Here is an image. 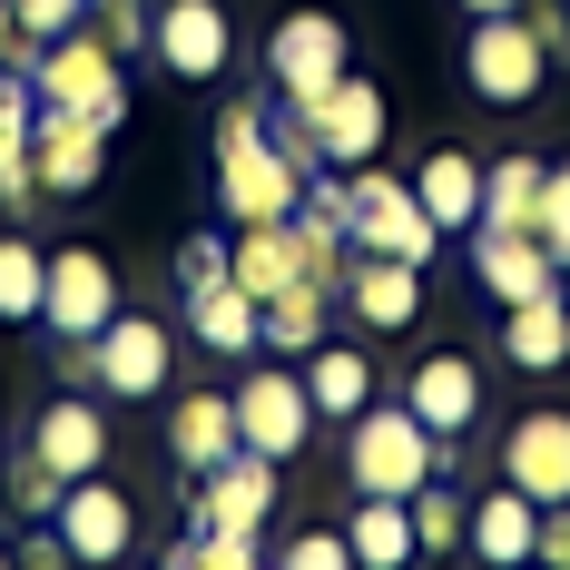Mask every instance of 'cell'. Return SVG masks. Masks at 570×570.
I'll list each match as a JSON object with an SVG mask.
<instances>
[{
	"instance_id": "obj_1",
	"label": "cell",
	"mask_w": 570,
	"mask_h": 570,
	"mask_svg": "<svg viewBox=\"0 0 570 570\" xmlns=\"http://www.w3.org/2000/svg\"><path fill=\"white\" fill-rule=\"evenodd\" d=\"M276 109H256V99H236L217 118V197H227L236 227H285L295 217V197H305V168L276 148Z\"/></svg>"
},
{
	"instance_id": "obj_2",
	"label": "cell",
	"mask_w": 570,
	"mask_h": 570,
	"mask_svg": "<svg viewBox=\"0 0 570 570\" xmlns=\"http://www.w3.org/2000/svg\"><path fill=\"white\" fill-rule=\"evenodd\" d=\"M453 462V443L413 413V403H364L354 423H344V472H354V492H384V502H413L433 472Z\"/></svg>"
},
{
	"instance_id": "obj_3",
	"label": "cell",
	"mask_w": 570,
	"mask_h": 570,
	"mask_svg": "<svg viewBox=\"0 0 570 570\" xmlns=\"http://www.w3.org/2000/svg\"><path fill=\"white\" fill-rule=\"evenodd\" d=\"M384 128H394V118H384V89L344 69L325 99H305L295 118H276V148L295 158V168H374Z\"/></svg>"
},
{
	"instance_id": "obj_4",
	"label": "cell",
	"mask_w": 570,
	"mask_h": 570,
	"mask_svg": "<svg viewBox=\"0 0 570 570\" xmlns=\"http://www.w3.org/2000/svg\"><path fill=\"white\" fill-rule=\"evenodd\" d=\"M10 69H30L40 109H79L89 128H118V118H128V69H118V50L89 30V20L59 30V40H40V50L10 59Z\"/></svg>"
},
{
	"instance_id": "obj_5",
	"label": "cell",
	"mask_w": 570,
	"mask_h": 570,
	"mask_svg": "<svg viewBox=\"0 0 570 570\" xmlns=\"http://www.w3.org/2000/svg\"><path fill=\"white\" fill-rule=\"evenodd\" d=\"M462 79H472L482 109H531V99L551 89V40L531 30V10H492V20H472V40H462Z\"/></svg>"
},
{
	"instance_id": "obj_6",
	"label": "cell",
	"mask_w": 570,
	"mask_h": 570,
	"mask_svg": "<svg viewBox=\"0 0 570 570\" xmlns=\"http://www.w3.org/2000/svg\"><path fill=\"white\" fill-rule=\"evenodd\" d=\"M69 374H79V384H99V394H118V403H148V394H168L177 344H168L158 315H128V305H118L89 344H69Z\"/></svg>"
},
{
	"instance_id": "obj_7",
	"label": "cell",
	"mask_w": 570,
	"mask_h": 570,
	"mask_svg": "<svg viewBox=\"0 0 570 570\" xmlns=\"http://www.w3.org/2000/svg\"><path fill=\"white\" fill-rule=\"evenodd\" d=\"M344 177H354V207H344V227H354V256H413V266H433L443 227L423 217L413 177H384V168H344Z\"/></svg>"
},
{
	"instance_id": "obj_8",
	"label": "cell",
	"mask_w": 570,
	"mask_h": 570,
	"mask_svg": "<svg viewBox=\"0 0 570 570\" xmlns=\"http://www.w3.org/2000/svg\"><path fill=\"white\" fill-rule=\"evenodd\" d=\"M148 59L168 69L177 89L227 79V69H236V20H227V0H158V10H148Z\"/></svg>"
},
{
	"instance_id": "obj_9",
	"label": "cell",
	"mask_w": 570,
	"mask_h": 570,
	"mask_svg": "<svg viewBox=\"0 0 570 570\" xmlns=\"http://www.w3.org/2000/svg\"><path fill=\"white\" fill-rule=\"evenodd\" d=\"M344 69H354V50H344V20H335V10H285V20H276V40H266V79H276L285 109L325 99Z\"/></svg>"
},
{
	"instance_id": "obj_10",
	"label": "cell",
	"mask_w": 570,
	"mask_h": 570,
	"mask_svg": "<svg viewBox=\"0 0 570 570\" xmlns=\"http://www.w3.org/2000/svg\"><path fill=\"white\" fill-rule=\"evenodd\" d=\"M305 433H315V394H305V374L256 364V374L236 384V443H246V453H266V462L285 472V462L305 453Z\"/></svg>"
},
{
	"instance_id": "obj_11",
	"label": "cell",
	"mask_w": 570,
	"mask_h": 570,
	"mask_svg": "<svg viewBox=\"0 0 570 570\" xmlns=\"http://www.w3.org/2000/svg\"><path fill=\"white\" fill-rule=\"evenodd\" d=\"M109 315H118L109 256H99V246H59V256H50V295H40V325H50L59 344H89Z\"/></svg>"
},
{
	"instance_id": "obj_12",
	"label": "cell",
	"mask_w": 570,
	"mask_h": 570,
	"mask_svg": "<svg viewBox=\"0 0 570 570\" xmlns=\"http://www.w3.org/2000/svg\"><path fill=\"white\" fill-rule=\"evenodd\" d=\"M30 462H40L50 482H89V472H109V413H99L89 394L40 403V423H30Z\"/></svg>"
},
{
	"instance_id": "obj_13",
	"label": "cell",
	"mask_w": 570,
	"mask_h": 570,
	"mask_svg": "<svg viewBox=\"0 0 570 570\" xmlns=\"http://www.w3.org/2000/svg\"><path fill=\"white\" fill-rule=\"evenodd\" d=\"M109 168V128H89L79 109H40L30 128V177H40V197H89Z\"/></svg>"
},
{
	"instance_id": "obj_14",
	"label": "cell",
	"mask_w": 570,
	"mask_h": 570,
	"mask_svg": "<svg viewBox=\"0 0 570 570\" xmlns=\"http://www.w3.org/2000/svg\"><path fill=\"white\" fill-rule=\"evenodd\" d=\"M266 521H276V462L266 453H227L217 472H197V531L266 541Z\"/></svg>"
},
{
	"instance_id": "obj_15",
	"label": "cell",
	"mask_w": 570,
	"mask_h": 570,
	"mask_svg": "<svg viewBox=\"0 0 570 570\" xmlns=\"http://www.w3.org/2000/svg\"><path fill=\"white\" fill-rule=\"evenodd\" d=\"M59 541H69V561L79 570H109V561H128V492H118L109 472H89V482H69V492H59Z\"/></svg>"
},
{
	"instance_id": "obj_16",
	"label": "cell",
	"mask_w": 570,
	"mask_h": 570,
	"mask_svg": "<svg viewBox=\"0 0 570 570\" xmlns=\"http://www.w3.org/2000/svg\"><path fill=\"white\" fill-rule=\"evenodd\" d=\"M502 482L531 492L541 512L570 502V413H551V403H541V413H521L512 433H502Z\"/></svg>"
},
{
	"instance_id": "obj_17",
	"label": "cell",
	"mask_w": 570,
	"mask_h": 570,
	"mask_svg": "<svg viewBox=\"0 0 570 570\" xmlns=\"http://www.w3.org/2000/svg\"><path fill=\"white\" fill-rule=\"evenodd\" d=\"M403 403H413V413L453 443V433H472V423H482V364L443 344V354H423V364L403 374Z\"/></svg>"
},
{
	"instance_id": "obj_18",
	"label": "cell",
	"mask_w": 570,
	"mask_h": 570,
	"mask_svg": "<svg viewBox=\"0 0 570 570\" xmlns=\"http://www.w3.org/2000/svg\"><path fill=\"white\" fill-rule=\"evenodd\" d=\"M344 305H354L364 335H403V325L423 315V266H413V256H354Z\"/></svg>"
},
{
	"instance_id": "obj_19",
	"label": "cell",
	"mask_w": 570,
	"mask_h": 570,
	"mask_svg": "<svg viewBox=\"0 0 570 570\" xmlns=\"http://www.w3.org/2000/svg\"><path fill=\"white\" fill-rule=\"evenodd\" d=\"M462 551H472L482 570L541 561V502H531V492H512V482H502V492H482V502H472V531H462Z\"/></svg>"
},
{
	"instance_id": "obj_20",
	"label": "cell",
	"mask_w": 570,
	"mask_h": 570,
	"mask_svg": "<svg viewBox=\"0 0 570 570\" xmlns=\"http://www.w3.org/2000/svg\"><path fill=\"white\" fill-rule=\"evenodd\" d=\"M502 364H512V374H561L570 364V295L561 285L502 305Z\"/></svg>"
},
{
	"instance_id": "obj_21",
	"label": "cell",
	"mask_w": 570,
	"mask_h": 570,
	"mask_svg": "<svg viewBox=\"0 0 570 570\" xmlns=\"http://www.w3.org/2000/svg\"><path fill=\"white\" fill-rule=\"evenodd\" d=\"M227 453H246V443H236V394H207V384L177 394L168 403V462L197 482V472H217Z\"/></svg>"
},
{
	"instance_id": "obj_22",
	"label": "cell",
	"mask_w": 570,
	"mask_h": 570,
	"mask_svg": "<svg viewBox=\"0 0 570 570\" xmlns=\"http://www.w3.org/2000/svg\"><path fill=\"white\" fill-rule=\"evenodd\" d=\"M472 276H482V295H492V305H521V295L561 285V266H551V246H541L531 227H521V236L472 227Z\"/></svg>"
},
{
	"instance_id": "obj_23",
	"label": "cell",
	"mask_w": 570,
	"mask_h": 570,
	"mask_svg": "<svg viewBox=\"0 0 570 570\" xmlns=\"http://www.w3.org/2000/svg\"><path fill=\"white\" fill-rule=\"evenodd\" d=\"M30 128H40V89H30V69H10V59H0V207H40Z\"/></svg>"
},
{
	"instance_id": "obj_24",
	"label": "cell",
	"mask_w": 570,
	"mask_h": 570,
	"mask_svg": "<svg viewBox=\"0 0 570 570\" xmlns=\"http://www.w3.org/2000/svg\"><path fill=\"white\" fill-rule=\"evenodd\" d=\"M413 197H423V217L443 236H472L482 227V158H472V148H433V158L413 168Z\"/></svg>"
},
{
	"instance_id": "obj_25",
	"label": "cell",
	"mask_w": 570,
	"mask_h": 570,
	"mask_svg": "<svg viewBox=\"0 0 570 570\" xmlns=\"http://www.w3.org/2000/svg\"><path fill=\"white\" fill-rule=\"evenodd\" d=\"M305 394H315V423H354V413L374 403L364 344H315V354H305Z\"/></svg>"
},
{
	"instance_id": "obj_26",
	"label": "cell",
	"mask_w": 570,
	"mask_h": 570,
	"mask_svg": "<svg viewBox=\"0 0 570 570\" xmlns=\"http://www.w3.org/2000/svg\"><path fill=\"white\" fill-rule=\"evenodd\" d=\"M187 335L207 344V354H256V335H266V305L227 276V285H207V295H187Z\"/></svg>"
},
{
	"instance_id": "obj_27",
	"label": "cell",
	"mask_w": 570,
	"mask_h": 570,
	"mask_svg": "<svg viewBox=\"0 0 570 570\" xmlns=\"http://www.w3.org/2000/svg\"><path fill=\"white\" fill-rule=\"evenodd\" d=\"M344 541H354V570H413V561H423L413 502H384V492H364V512L344 521Z\"/></svg>"
},
{
	"instance_id": "obj_28",
	"label": "cell",
	"mask_w": 570,
	"mask_h": 570,
	"mask_svg": "<svg viewBox=\"0 0 570 570\" xmlns=\"http://www.w3.org/2000/svg\"><path fill=\"white\" fill-rule=\"evenodd\" d=\"M325 305H335V295H325L315 276H295L285 295H266V335H256V354H315V344H325Z\"/></svg>"
},
{
	"instance_id": "obj_29",
	"label": "cell",
	"mask_w": 570,
	"mask_h": 570,
	"mask_svg": "<svg viewBox=\"0 0 570 570\" xmlns=\"http://www.w3.org/2000/svg\"><path fill=\"white\" fill-rule=\"evenodd\" d=\"M541 177H551V158H492V168H482V227L521 236L531 207H541Z\"/></svg>"
},
{
	"instance_id": "obj_30",
	"label": "cell",
	"mask_w": 570,
	"mask_h": 570,
	"mask_svg": "<svg viewBox=\"0 0 570 570\" xmlns=\"http://www.w3.org/2000/svg\"><path fill=\"white\" fill-rule=\"evenodd\" d=\"M40 295H50V256L10 227L0 236V325H40Z\"/></svg>"
},
{
	"instance_id": "obj_31",
	"label": "cell",
	"mask_w": 570,
	"mask_h": 570,
	"mask_svg": "<svg viewBox=\"0 0 570 570\" xmlns=\"http://www.w3.org/2000/svg\"><path fill=\"white\" fill-rule=\"evenodd\" d=\"M295 276H305V266H295V236H285V227H236V285H246L256 305L285 295Z\"/></svg>"
},
{
	"instance_id": "obj_32",
	"label": "cell",
	"mask_w": 570,
	"mask_h": 570,
	"mask_svg": "<svg viewBox=\"0 0 570 570\" xmlns=\"http://www.w3.org/2000/svg\"><path fill=\"white\" fill-rule=\"evenodd\" d=\"M168 570H266V541H246V531H187L168 551Z\"/></svg>"
},
{
	"instance_id": "obj_33",
	"label": "cell",
	"mask_w": 570,
	"mask_h": 570,
	"mask_svg": "<svg viewBox=\"0 0 570 570\" xmlns=\"http://www.w3.org/2000/svg\"><path fill=\"white\" fill-rule=\"evenodd\" d=\"M462 531H472V502L443 492V482H423V492H413V541H423V551H462Z\"/></svg>"
},
{
	"instance_id": "obj_34",
	"label": "cell",
	"mask_w": 570,
	"mask_h": 570,
	"mask_svg": "<svg viewBox=\"0 0 570 570\" xmlns=\"http://www.w3.org/2000/svg\"><path fill=\"white\" fill-rule=\"evenodd\" d=\"M227 276H236V246H227V236H187V246H177V305L207 295V285H227Z\"/></svg>"
},
{
	"instance_id": "obj_35",
	"label": "cell",
	"mask_w": 570,
	"mask_h": 570,
	"mask_svg": "<svg viewBox=\"0 0 570 570\" xmlns=\"http://www.w3.org/2000/svg\"><path fill=\"white\" fill-rule=\"evenodd\" d=\"M531 236L551 246V266L570 276V158H561L551 177H541V207H531Z\"/></svg>"
},
{
	"instance_id": "obj_36",
	"label": "cell",
	"mask_w": 570,
	"mask_h": 570,
	"mask_svg": "<svg viewBox=\"0 0 570 570\" xmlns=\"http://www.w3.org/2000/svg\"><path fill=\"white\" fill-rule=\"evenodd\" d=\"M266 570H354V541H344V531H295Z\"/></svg>"
},
{
	"instance_id": "obj_37",
	"label": "cell",
	"mask_w": 570,
	"mask_h": 570,
	"mask_svg": "<svg viewBox=\"0 0 570 570\" xmlns=\"http://www.w3.org/2000/svg\"><path fill=\"white\" fill-rule=\"evenodd\" d=\"M10 20H20V40H59L89 20V0H10Z\"/></svg>"
},
{
	"instance_id": "obj_38",
	"label": "cell",
	"mask_w": 570,
	"mask_h": 570,
	"mask_svg": "<svg viewBox=\"0 0 570 570\" xmlns=\"http://www.w3.org/2000/svg\"><path fill=\"white\" fill-rule=\"evenodd\" d=\"M10 561H20V570H79V561H69V541H59V521H40V531H30Z\"/></svg>"
},
{
	"instance_id": "obj_39",
	"label": "cell",
	"mask_w": 570,
	"mask_h": 570,
	"mask_svg": "<svg viewBox=\"0 0 570 570\" xmlns=\"http://www.w3.org/2000/svg\"><path fill=\"white\" fill-rule=\"evenodd\" d=\"M541 561L570 570V502H551V512H541Z\"/></svg>"
},
{
	"instance_id": "obj_40",
	"label": "cell",
	"mask_w": 570,
	"mask_h": 570,
	"mask_svg": "<svg viewBox=\"0 0 570 570\" xmlns=\"http://www.w3.org/2000/svg\"><path fill=\"white\" fill-rule=\"evenodd\" d=\"M20 50V20H10V0H0V59Z\"/></svg>"
},
{
	"instance_id": "obj_41",
	"label": "cell",
	"mask_w": 570,
	"mask_h": 570,
	"mask_svg": "<svg viewBox=\"0 0 570 570\" xmlns=\"http://www.w3.org/2000/svg\"><path fill=\"white\" fill-rule=\"evenodd\" d=\"M462 10H472V20H492V10H521V0H462Z\"/></svg>"
},
{
	"instance_id": "obj_42",
	"label": "cell",
	"mask_w": 570,
	"mask_h": 570,
	"mask_svg": "<svg viewBox=\"0 0 570 570\" xmlns=\"http://www.w3.org/2000/svg\"><path fill=\"white\" fill-rule=\"evenodd\" d=\"M0 570H20V561H10V541H0Z\"/></svg>"
},
{
	"instance_id": "obj_43",
	"label": "cell",
	"mask_w": 570,
	"mask_h": 570,
	"mask_svg": "<svg viewBox=\"0 0 570 570\" xmlns=\"http://www.w3.org/2000/svg\"><path fill=\"white\" fill-rule=\"evenodd\" d=\"M521 570H551V561H521Z\"/></svg>"
}]
</instances>
